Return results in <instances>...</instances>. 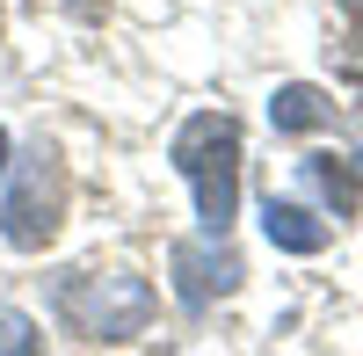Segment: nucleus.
Segmentation results:
<instances>
[{
  "instance_id": "nucleus-1",
  "label": "nucleus",
  "mask_w": 363,
  "mask_h": 356,
  "mask_svg": "<svg viewBox=\"0 0 363 356\" xmlns=\"http://www.w3.org/2000/svg\"><path fill=\"white\" fill-rule=\"evenodd\" d=\"M174 167L189 174L196 218H203L211 240H218L233 226V211H240V124L233 116H189L182 138H174Z\"/></svg>"
},
{
  "instance_id": "nucleus-2",
  "label": "nucleus",
  "mask_w": 363,
  "mask_h": 356,
  "mask_svg": "<svg viewBox=\"0 0 363 356\" xmlns=\"http://www.w3.org/2000/svg\"><path fill=\"white\" fill-rule=\"evenodd\" d=\"M58 313H66V328L87 335V342H131L145 328V313H153V291L138 277L109 269V277H73L58 291Z\"/></svg>"
},
{
  "instance_id": "nucleus-3",
  "label": "nucleus",
  "mask_w": 363,
  "mask_h": 356,
  "mask_svg": "<svg viewBox=\"0 0 363 356\" xmlns=\"http://www.w3.org/2000/svg\"><path fill=\"white\" fill-rule=\"evenodd\" d=\"M58 211H66V174H58L51 153H29L22 174H15V189H8V240L15 247H44L51 233H58Z\"/></svg>"
},
{
  "instance_id": "nucleus-4",
  "label": "nucleus",
  "mask_w": 363,
  "mask_h": 356,
  "mask_svg": "<svg viewBox=\"0 0 363 356\" xmlns=\"http://www.w3.org/2000/svg\"><path fill=\"white\" fill-rule=\"evenodd\" d=\"M174 291H182V306H211V291H233L240 284V262L218 247V255H211V247H174Z\"/></svg>"
},
{
  "instance_id": "nucleus-5",
  "label": "nucleus",
  "mask_w": 363,
  "mask_h": 356,
  "mask_svg": "<svg viewBox=\"0 0 363 356\" xmlns=\"http://www.w3.org/2000/svg\"><path fill=\"white\" fill-rule=\"evenodd\" d=\"M262 233L277 247H291V255H320L327 247V226L313 211H298V204H277V196H269V211H262Z\"/></svg>"
},
{
  "instance_id": "nucleus-6",
  "label": "nucleus",
  "mask_w": 363,
  "mask_h": 356,
  "mask_svg": "<svg viewBox=\"0 0 363 356\" xmlns=\"http://www.w3.org/2000/svg\"><path fill=\"white\" fill-rule=\"evenodd\" d=\"M327 116H335V109H327V95H320V87H306V80L277 87V102H269V124H277V131H320Z\"/></svg>"
},
{
  "instance_id": "nucleus-7",
  "label": "nucleus",
  "mask_w": 363,
  "mask_h": 356,
  "mask_svg": "<svg viewBox=\"0 0 363 356\" xmlns=\"http://www.w3.org/2000/svg\"><path fill=\"white\" fill-rule=\"evenodd\" d=\"M313 182H320L327 196H335V211H349V204L363 196V160H356V167H335V160H313Z\"/></svg>"
},
{
  "instance_id": "nucleus-8",
  "label": "nucleus",
  "mask_w": 363,
  "mask_h": 356,
  "mask_svg": "<svg viewBox=\"0 0 363 356\" xmlns=\"http://www.w3.org/2000/svg\"><path fill=\"white\" fill-rule=\"evenodd\" d=\"M29 349H37V328H29L22 313L0 306V356H29Z\"/></svg>"
},
{
  "instance_id": "nucleus-9",
  "label": "nucleus",
  "mask_w": 363,
  "mask_h": 356,
  "mask_svg": "<svg viewBox=\"0 0 363 356\" xmlns=\"http://www.w3.org/2000/svg\"><path fill=\"white\" fill-rule=\"evenodd\" d=\"M349 73H356V80H363V51H349Z\"/></svg>"
},
{
  "instance_id": "nucleus-10",
  "label": "nucleus",
  "mask_w": 363,
  "mask_h": 356,
  "mask_svg": "<svg viewBox=\"0 0 363 356\" xmlns=\"http://www.w3.org/2000/svg\"><path fill=\"white\" fill-rule=\"evenodd\" d=\"M0 174H8V131H0Z\"/></svg>"
},
{
  "instance_id": "nucleus-11",
  "label": "nucleus",
  "mask_w": 363,
  "mask_h": 356,
  "mask_svg": "<svg viewBox=\"0 0 363 356\" xmlns=\"http://www.w3.org/2000/svg\"><path fill=\"white\" fill-rule=\"evenodd\" d=\"M73 8H95V0H73Z\"/></svg>"
},
{
  "instance_id": "nucleus-12",
  "label": "nucleus",
  "mask_w": 363,
  "mask_h": 356,
  "mask_svg": "<svg viewBox=\"0 0 363 356\" xmlns=\"http://www.w3.org/2000/svg\"><path fill=\"white\" fill-rule=\"evenodd\" d=\"M356 8H363V0H356Z\"/></svg>"
}]
</instances>
